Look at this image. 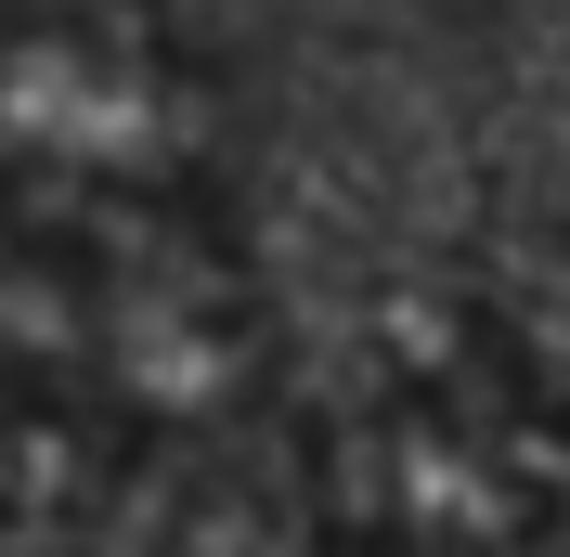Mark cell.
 Listing matches in <instances>:
<instances>
[{"instance_id":"1","label":"cell","mask_w":570,"mask_h":557,"mask_svg":"<svg viewBox=\"0 0 570 557\" xmlns=\"http://www.w3.org/2000/svg\"><path fill=\"white\" fill-rule=\"evenodd\" d=\"M273 299L234 234L220 78L130 0H0V402L234 428Z\"/></svg>"}]
</instances>
